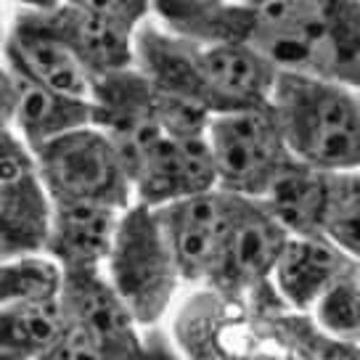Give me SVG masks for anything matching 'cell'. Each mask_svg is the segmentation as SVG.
Returning a JSON list of instances; mask_svg holds the SVG:
<instances>
[{
	"mask_svg": "<svg viewBox=\"0 0 360 360\" xmlns=\"http://www.w3.org/2000/svg\"><path fill=\"white\" fill-rule=\"evenodd\" d=\"M244 45L278 72L360 88L358 0H268L252 6Z\"/></svg>",
	"mask_w": 360,
	"mask_h": 360,
	"instance_id": "6da1fadb",
	"label": "cell"
},
{
	"mask_svg": "<svg viewBox=\"0 0 360 360\" xmlns=\"http://www.w3.org/2000/svg\"><path fill=\"white\" fill-rule=\"evenodd\" d=\"M268 106L297 162L321 172L360 167V96L352 88L278 72Z\"/></svg>",
	"mask_w": 360,
	"mask_h": 360,
	"instance_id": "7a4b0ae2",
	"label": "cell"
},
{
	"mask_svg": "<svg viewBox=\"0 0 360 360\" xmlns=\"http://www.w3.org/2000/svg\"><path fill=\"white\" fill-rule=\"evenodd\" d=\"M103 276L141 328L157 326L167 315L183 278L157 210L133 202L120 214Z\"/></svg>",
	"mask_w": 360,
	"mask_h": 360,
	"instance_id": "3957f363",
	"label": "cell"
},
{
	"mask_svg": "<svg viewBox=\"0 0 360 360\" xmlns=\"http://www.w3.org/2000/svg\"><path fill=\"white\" fill-rule=\"evenodd\" d=\"M286 241L289 233L259 199L231 193L223 247L204 286L247 302L255 315L286 307L270 281Z\"/></svg>",
	"mask_w": 360,
	"mask_h": 360,
	"instance_id": "277c9868",
	"label": "cell"
},
{
	"mask_svg": "<svg viewBox=\"0 0 360 360\" xmlns=\"http://www.w3.org/2000/svg\"><path fill=\"white\" fill-rule=\"evenodd\" d=\"M34 162L53 204L85 202L120 212L133 204V183L120 151L93 124L40 146Z\"/></svg>",
	"mask_w": 360,
	"mask_h": 360,
	"instance_id": "5b68a950",
	"label": "cell"
},
{
	"mask_svg": "<svg viewBox=\"0 0 360 360\" xmlns=\"http://www.w3.org/2000/svg\"><path fill=\"white\" fill-rule=\"evenodd\" d=\"M217 188L262 199L273 180L294 162L270 106L214 114L207 127Z\"/></svg>",
	"mask_w": 360,
	"mask_h": 360,
	"instance_id": "8992f818",
	"label": "cell"
},
{
	"mask_svg": "<svg viewBox=\"0 0 360 360\" xmlns=\"http://www.w3.org/2000/svg\"><path fill=\"white\" fill-rule=\"evenodd\" d=\"M169 337L186 360H268L283 352L247 302L207 286L180 304Z\"/></svg>",
	"mask_w": 360,
	"mask_h": 360,
	"instance_id": "52a82bcc",
	"label": "cell"
},
{
	"mask_svg": "<svg viewBox=\"0 0 360 360\" xmlns=\"http://www.w3.org/2000/svg\"><path fill=\"white\" fill-rule=\"evenodd\" d=\"M53 202L37 162L13 127L0 124V259L45 255Z\"/></svg>",
	"mask_w": 360,
	"mask_h": 360,
	"instance_id": "ba28073f",
	"label": "cell"
},
{
	"mask_svg": "<svg viewBox=\"0 0 360 360\" xmlns=\"http://www.w3.org/2000/svg\"><path fill=\"white\" fill-rule=\"evenodd\" d=\"M93 127L120 151L127 175L151 143L162 138L157 120V90L135 67L120 69L90 82Z\"/></svg>",
	"mask_w": 360,
	"mask_h": 360,
	"instance_id": "9c48e42d",
	"label": "cell"
},
{
	"mask_svg": "<svg viewBox=\"0 0 360 360\" xmlns=\"http://www.w3.org/2000/svg\"><path fill=\"white\" fill-rule=\"evenodd\" d=\"M58 304L64 323L85 334L101 360H122L141 342L143 328L135 323L112 283L106 281L103 268L61 270Z\"/></svg>",
	"mask_w": 360,
	"mask_h": 360,
	"instance_id": "30bf717a",
	"label": "cell"
},
{
	"mask_svg": "<svg viewBox=\"0 0 360 360\" xmlns=\"http://www.w3.org/2000/svg\"><path fill=\"white\" fill-rule=\"evenodd\" d=\"M133 202L159 210L165 204L191 199L217 188L212 154L204 138H169L162 135L157 143L130 172Z\"/></svg>",
	"mask_w": 360,
	"mask_h": 360,
	"instance_id": "8fae6325",
	"label": "cell"
},
{
	"mask_svg": "<svg viewBox=\"0 0 360 360\" xmlns=\"http://www.w3.org/2000/svg\"><path fill=\"white\" fill-rule=\"evenodd\" d=\"M231 212V193L207 191L157 210L167 247L175 257L183 283L204 286L212 273Z\"/></svg>",
	"mask_w": 360,
	"mask_h": 360,
	"instance_id": "7c38bea8",
	"label": "cell"
},
{
	"mask_svg": "<svg viewBox=\"0 0 360 360\" xmlns=\"http://www.w3.org/2000/svg\"><path fill=\"white\" fill-rule=\"evenodd\" d=\"M3 61L19 77L37 82L43 88L90 101V77L69 53L64 43L45 27L37 11H16L6 30V43L0 51Z\"/></svg>",
	"mask_w": 360,
	"mask_h": 360,
	"instance_id": "4fadbf2b",
	"label": "cell"
},
{
	"mask_svg": "<svg viewBox=\"0 0 360 360\" xmlns=\"http://www.w3.org/2000/svg\"><path fill=\"white\" fill-rule=\"evenodd\" d=\"M199 69L217 114L268 106L278 69L244 43H199Z\"/></svg>",
	"mask_w": 360,
	"mask_h": 360,
	"instance_id": "5bb4252c",
	"label": "cell"
},
{
	"mask_svg": "<svg viewBox=\"0 0 360 360\" xmlns=\"http://www.w3.org/2000/svg\"><path fill=\"white\" fill-rule=\"evenodd\" d=\"M358 262L323 236H289L273 268V289L294 313H310L334 281Z\"/></svg>",
	"mask_w": 360,
	"mask_h": 360,
	"instance_id": "9a60e30c",
	"label": "cell"
},
{
	"mask_svg": "<svg viewBox=\"0 0 360 360\" xmlns=\"http://www.w3.org/2000/svg\"><path fill=\"white\" fill-rule=\"evenodd\" d=\"M45 27L64 43L77 64L85 69L90 82L120 69L135 67L133 61V34L117 24L98 19L88 11L61 3L51 11H37Z\"/></svg>",
	"mask_w": 360,
	"mask_h": 360,
	"instance_id": "2e32d148",
	"label": "cell"
},
{
	"mask_svg": "<svg viewBox=\"0 0 360 360\" xmlns=\"http://www.w3.org/2000/svg\"><path fill=\"white\" fill-rule=\"evenodd\" d=\"M120 214H122L120 210L101 204H53L45 257L53 259L64 273L103 268L117 233Z\"/></svg>",
	"mask_w": 360,
	"mask_h": 360,
	"instance_id": "e0dca14e",
	"label": "cell"
},
{
	"mask_svg": "<svg viewBox=\"0 0 360 360\" xmlns=\"http://www.w3.org/2000/svg\"><path fill=\"white\" fill-rule=\"evenodd\" d=\"M16 88H19V101L13 114V130L32 154L61 135L93 124V109L88 98H72L19 75H16Z\"/></svg>",
	"mask_w": 360,
	"mask_h": 360,
	"instance_id": "ac0fdd59",
	"label": "cell"
},
{
	"mask_svg": "<svg viewBox=\"0 0 360 360\" xmlns=\"http://www.w3.org/2000/svg\"><path fill=\"white\" fill-rule=\"evenodd\" d=\"M328 172L313 169L294 159L268 193L259 199L289 236H323V212H326Z\"/></svg>",
	"mask_w": 360,
	"mask_h": 360,
	"instance_id": "d6986e66",
	"label": "cell"
},
{
	"mask_svg": "<svg viewBox=\"0 0 360 360\" xmlns=\"http://www.w3.org/2000/svg\"><path fill=\"white\" fill-rule=\"evenodd\" d=\"M265 334L281 349L300 360H360V347L355 342L331 337L313 321L310 313H294L276 307L257 315Z\"/></svg>",
	"mask_w": 360,
	"mask_h": 360,
	"instance_id": "ffe728a7",
	"label": "cell"
},
{
	"mask_svg": "<svg viewBox=\"0 0 360 360\" xmlns=\"http://www.w3.org/2000/svg\"><path fill=\"white\" fill-rule=\"evenodd\" d=\"M64 328L58 300L0 307V358L34 360Z\"/></svg>",
	"mask_w": 360,
	"mask_h": 360,
	"instance_id": "44dd1931",
	"label": "cell"
},
{
	"mask_svg": "<svg viewBox=\"0 0 360 360\" xmlns=\"http://www.w3.org/2000/svg\"><path fill=\"white\" fill-rule=\"evenodd\" d=\"M61 292V268L45 255L0 259V307L51 302Z\"/></svg>",
	"mask_w": 360,
	"mask_h": 360,
	"instance_id": "7402d4cb",
	"label": "cell"
},
{
	"mask_svg": "<svg viewBox=\"0 0 360 360\" xmlns=\"http://www.w3.org/2000/svg\"><path fill=\"white\" fill-rule=\"evenodd\" d=\"M321 233L360 265V172H328Z\"/></svg>",
	"mask_w": 360,
	"mask_h": 360,
	"instance_id": "603a6c76",
	"label": "cell"
},
{
	"mask_svg": "<svg viewBox=\"0 0 360 360\" xmlns=\"http://www.w3.org/2000/svg\"><path fill=\"white\" fill-rule=\"evenodd\" d=\"M313 321L331 337L360 342V265L345 273L313 304Z\"/></svg>",
	"mask_w": 360,
	"mask_h": 360,
	"instance_id": "cb8c5ba5",
	"label": "cell"
},
{
	"mask_svg": "<svg viewBox=\"0 0 360 360\" xmlns=\"http://www.w3.org/2000/svg\"><path fill=\"white\" fill-rule=\"evenodd\" d=\"M61 3L106 19L127 32H135L151 13V0H61Z\"/></svg>",
	"mask_w": 360,
	"mask_h": 360,
	"instance_id": "d4e9b609",
	"label": "cell"
},
{
	"mask_svg": "<svg viewBox=\"0 0 360 360\" xmlns=\"http://www.w3.org/2000/svg\"><path fill=\"white\" fill-rule=\"evenodd\" d=\"M220 3L225 0H151V13H157V19L167 32L180 34Z\"/></svg>",
	"mask_w": 360,
	"mask_h": 360,
	"instance_id": "484cf974",
	"label": "cell"
},
{
	"mask_svg": "<svg viewBox=\"0 0 360 360\" xmlns=\"http://www.w3.org/2000/svg\"><path fill=\"white\" fill-rule=\"evenodd\" d=\"M122 360H186L178 345L172 342L167 331H157V326L143 328L141 342L135 345L130 355H124Z\"/></svg>",
	"mask_w": 360,
	"mask_h": 360,
	"instance_id": "4316f807",
	"label": "cell"
},
{
	"mask_svg": "<svg viewBox=\"0 0 360 360\" xmlns=\"http://www.w3.org/2000/svg\"><path fill=\"white\" fill-rule=\"evenodd\" d=\"M19 101V88H16V75L0 56V124L13 127V114Z\"/></svg>",
	"mask_w": 360,
	"mask_h": 360,
	"instance_id": "83f0119b",
	"label": "cell"
},
{
	"mask_svg": "<svg viewBox=\"0 0 360 360\" xmlns=\"http://www.w3.org/2000/svg\"><path fill=\"white\" fill-rule=\"evenodd\" d=\"M13 6H19L22 11H51L61 6V0H8Z\"/></svg>",
	"mask_w": 360,
	"mask_h": 360,
	"instance_id": "f1b7e54d",
	"label": "cell"
},
{
	"mask_svg": "<svg viewBox=\"0 0 360 360\" xmlns=\"http://www.w3.org/2000/svg\"><path fill=\"white\" fill-rule=\"evenodd\" d=\"M6 30H8V24H6V16H3V8H0V51H3V43H6Z\"/></svg>",
	"mask_w": 360,
	"mask_h": 360,
	"instance_id": "f546056e",
	"label": "cell"
},
{
	"mask_svg": "<svg viewBox=\"0 0 360 360\" xmlns=\"http://www.w3.org/2000/svg\"><path fill=\"white\" fill-rule=\"evenodd\" d=\"M268 360H300V358H294V355H289V352L283 349V352H278V355H273V358H268Z\"/></svg>",
	"mask_w": 360,
	"mask_h": 360,
	"instance_id": "4dcf8cb0",
	"label": "cell"
},
{
	"mask_svg": "<svg viewBox=\"0 0 360 360\" xmlns=\"http://www.w3.org/2000/svg\"><path fill=\"white\" fill-rule=\"evenodd\" d=\"M233 3H244V6H262V3H268V0H233Z\"/></svg>",
	"mask_w": 360,
	"mask_h": 360,
	"instance_id": "1f68e13d",
	"label": "cell"
},
{
	"mask_svg": "<svg viewBox=\"0 0 360 360\" xmlns=\"http://www.w3.org/2000/svg\"><path fill=\"white\" fill-rule=\"evenodd\" d=\"M0 360H8V358H0Z\"/></svg>",
	"mask_w": 360,
	"mask_h": 360,
	"instance_id": "d6a6232c",
	"label": "cell"
},
{
	"mask_svg": "<svg viewBox=\"0 0 360 360\" xmlns=\"http://www.w3.org/2000/svg\"><path fill=\"white\" fill-rule=\"evenodd\" d=\"M358 347H360V342H358Z\"/></svg>",
	"mask_w": 360,
	"mask_h": 360,
	"instance_id": "836d02e7",
	"label": "cell"
},
{
	"mask_svg": "<svg viewBox=\"0 0 360 360\" xmlns=\"http://www.w3.org/2000/svg\"><path fill=\"white\" fill-rule=\"evenodd\" d=\"M358 3H360V0H358Z\"/></svg>",
	"mask_w": 360,
	"mask_h": 360,
	"instance_id": "e575fe53",
	"label": "cell"
}]
</instances>
